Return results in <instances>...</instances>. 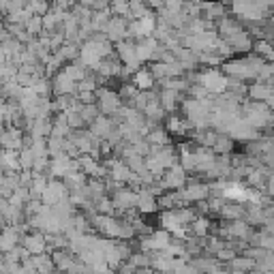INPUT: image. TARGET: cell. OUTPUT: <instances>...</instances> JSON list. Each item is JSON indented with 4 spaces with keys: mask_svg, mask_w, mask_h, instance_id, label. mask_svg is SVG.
Here are the masks:
<instances>
[{
    "mask_svg": "<svg viewBox=\"0 0 274 274\" xmlns=\"http://www.w3.org/2000/svg\"><path fill=\"white\" fill-rule=\"evenodd\" d=\"M17 246V227H4L0 231V253H9Z\"/></svg>",
    "mask_w": 274,
    "mask_h": 274,
    "instance_id": "7a4b0ae2",
    "label": "cell"
},
{
    "mask_svg": "<svg viewBox=\"0 0 274 274\" xmlns=\"http://www.w3.org/2000/svg\"><path fill=\"white\" fill-rule=\"evenodd\" d=\"M26 28H28V34L37 32L41 28V17H30L28 22H26Z\"/></svg>",
    "mask_w": 274,
    "mask_h": 274,
    "instance_id": "8992f818",
    "label": "cell"
},
{
    "mask_svg": "<svg viewBox=\"0 0 274 274\" xmlns=\"http://www.w3.org/2000/svg\"><path fill=\"white\" fill-rule=\"evenodd\" d=\"M0 167L6 174H13V171H19L22 165H19V150H11V148H2L0 152Z\"/></svg>",
    "mask_w": 274,
    "mask_h": 274,
    "instance_id": "6da1fadb",
    "label": "cell"
},
{
    "mask_svg": "<svg viewBox=\"0 0 274 274\" xmlns=\"http://www.w3.org/2000/svg\"><path fill=\"white\" fill-rule=\"evenodd\" d=\"M11 0H0V11H9Z\"/></svg>",
    "mask_w": 274,
    "mask_h": 274,
    "instance_id": "ba28073f",
    "label": "cell"
},
{
    "mask_svg": "<svg viewBox=\"0 0 274 274\" xmlns=\"http://www.w3.org/2000/svg\"><path fill=\"white\" fill-rule=\"evenodd\" d=\"M135 81H137V86H139V88H148L150 86V75L148 73H139L135 77Z\"/></svg>",
    "mask_w": 274,
    "mask_h": 274,
    "instance_id": "52a82bcc",
    "label": "cell"
},
{
    "mask_svg": "<svg viewBox=\"0 0 274 274\" xmlns=\"http://www.w3.org/2000/svg\"><path fill=\"white\" fill-rule=\"evenodd\" d=\"M0 148H11V150L22 148V137H19V131H15V129L2 131V135H0Z\"/></svg>",
    "mask_w": 274,
    "mask_h": 274,
    "instance_id": "3957f363",
    "label": "cell"
},
{
    "mask_svg": "<svg viewBox=\"0 0 274 274\" xmlns=\"http://www.w3.org/2000/svg\"><path fill=\"white\" fill-rule=\"evenodd\" d=\"M24 244H26V249H28L30 253H43V249H45V242H43V238H41V236H26Z\"/></svg>",
    "mask_w": 274,
    "mask_h": 274,
    "instance_id": "277c9868",
    "label": "cell"
},
{
    "mask_svg": "<svg viewBox=\"0 0 274 274\" xmlns=\"http://www.w3.org/2000/svg\"><path fill=\"white\" fill-rule=\"evenodd\" d=\"M34 159L37 156H34L32 150H22L19 152V165H22V169H30L34 165Z\"/></svg>",
    "mask_w": 274,
    "mask_h": 274,
    "instance_id": "5b68a950",
    "label": "cell"
}]
</instances>
